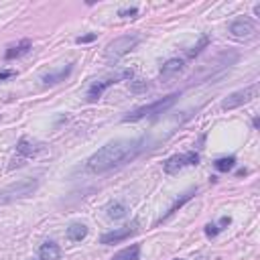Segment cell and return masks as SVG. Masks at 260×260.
Masks as SVG:
<instances>
[{
  "label": "cell",
  "instance_id": "obj_14",
  "mask_svg": "<svg viewBox=\"0 0 260 260\" xmlns=\"http://www.w3.org/2000/svg\"><path fill=\"white\" fill-rule=\"evenodd\" d=\"M71 69H73V63H69L67 67H61L59 71L47 73V75H43V83H45V85H55V83H59V81H65V77L71 73Z\"/></svg>",
  "mask_w": 260,
  "mask_h": 260
},
{
  "label": "cell",
  "instance_id": "obj_8",
  "mask_svg": "<svg viewBox=\"0 0 260 260\" xmlns=\"http://www.w3.org/2000/svg\"><path fill=\"white\" fill-rule=\"evenodd\" d=\"M228 30H230V35H232L234 39H238V41H246V39H252V37H254L256 26H254L252 18H248V16H240V18H236V20L230 22Z\"/></svg>",
  "mask_w": 260,
  "mask_h": 260
},
{
  "label": "cell",
  "instance_id": "obj_10",
  "mask_svg": "<svg viewBox=\"0 0 260 260\" xmlns=\"http://www.w3.org/2000/svg\"><path fill=\"white\" fill-rule=\"evenodd\" d=\"M16 150H18V154H20V158H14L12 162V167H16V165H22V158H28V156H35L39 150H41V144H37V142H30L28 138H20L18 140V144H16Z\"/></svg>",
  "mask_w": 260,
  "mask_h": 260
},
{
  "label": "cell",
  "instance_id": "obj_26",
  "mask_svg": "<svg viewBox=\"0 0 260 260\" xmlns=\"http://www.w3.org/2000/svg\"><path fill=\"white\" fill-rule=\"evenodd\" d=\"M254 14H256V16L260 14V4H256V6H254Z\"/></svg>",
  "mask_w": 260,
  "mask_h": 260
},
{
  "label": "cell",
  "instance_id": "obj_22",
  "mask_svg": "<svg viewBox=\"0 0 260 260\" xmlns=\"http://www.w3.org/2000/svg\"><path fill=\"white\" fill-rule=\"evenodd\" d=\"M138 14V8L136 6H130V8H122L120 12H118V16H122V18H134Z\"/></svg>",
  "mask_w": 260,
  "mask_h": 260
},
{
  "label": "cell",
  "instance_id": "obj_19",
  "mask_svg": "<svg viewBox=\"0 0 260 260\" xmlns=\"http://www.w3.org/2000/svg\"><path fill=\"white\" fill-rule=\"evenodd\" d=\"M195 193H197L195 189H191V191H187V193H183V195H181V197H179V199H177V201H175V203H173V205L169 207V211H167V215H165V217H169L171 213H175V211H177V209H179V207H181V205H183L185 201H189V199H191V197H193ZM165 217H162V219H165Z\"/></svg>",
  "mask_w": 260,
  "mask_h": 260
},
{
  "label": "cell",
  "instance_id": "obj_23",
  "mask_svg": "<svg viewBox=\"0 0 260 260\" xmlns=\"http://www.w3.org/2000/svg\"><path fill=\"white\" fill-rule=\"evenodd\" d=\"M219 232H221V230H219L215 223H207V225H205V234H207L209 238H215Z\"/></svg>",
  "mask_w": 260,
  "mask_h": 260
},
{
  "label": "cell",
  "instance_id": "obj_27",
  "mask_svg": "<svg viewBox=\"0 0 260 260\" xmlns=\"http://www.w3.org/2000/svg\"><path fill=\"white\" fill-rule=\"evenodd\" d=\"M175 260H181V258H175Z\"/></svg>",
  "mask_w": 260,
  "mask_h": 260
},
{
  "label": "cell",
  "instance_id": "obj_1",
  "mask_svg": "<svg viewBox=\"0 0 260 260\" xmlns=\"http://www.w3.org/2000/svg\"><path fill=\"white\" fill-rule=\"evenodd\" d=\"M144 140H112L108 144H104L102 148H98L89 158H87V169L91 173H106L118 165H124L128 160H132L140 150H142Z\"/></svg>",
  "mask_w": 260,
  "mask_h": 260
},
{
  "label": "cell",
  "instance_id": "obj_18",
  "mask_svg": "<svg viewBox=\"0 0 260 260\" xmlns=\"http://www.w3.org/2000/svg\"><path fill=\"white\" fill-rule=\"evenodd\" d=\"M234 165H236V156H221V158H217V160L213 162V167H215L217 171H221V173H228Z\"/></svg>",
  "mask_w": 260,
  "mask_h": 260
},
{
  "label": "cell",
  "instance_id": "obj_20",
  "mask_svg": "<svg viewBox=\"0 0 260 260\" xmlns=\"http://www.w3.org/2000/svg\"><path fill=\"white\" fill-rule=\"evenodd\" d=\"M148 89V81H144V79H134V81H130V91L132 93H142V91H146Z\"/></svg>",
  "mask_w": 260,
  "mask_h": 260
},
{
  "label": "cell",
  "instance_id": "obj_15",
  "mask_svg": "<svg viewBox=\"0 0 260 260\" xmlns=\"http://www.w3.org/2000/svg\"><path fill=\"white\" fill-rule=\"evenodd\" d=\"M112 260H140V246L138 244H130V246L122 248L120 252H116L112 256Z\"/></svg>",
  "mask_w": 260,
  "mask_h": 260
},
{
  "label": "cell",
  "instance_id": "obj_7",
  "mask_svg": "<svg viewBox=\"0 0 260 260\" xmlns=\"http://www.w3.org/2000/svg\"><path fill=\"white\" fill-rule=\"evenodd\" d=\"M256 93H258V85H248V87H244V89H238V91L230 93V95L221 102V108H223V110H236V108H240V106L252 102V100L256 98Z\"/></svg>",
  "mask_w": 260,
  "mask_h": 260
},
{
  "label": "cell",
  "instance_id": "obj_16",
  "mask_svg": "<svg viewBox=\"0 0 260 260\" xmlns=\"http://www.w3.org/2000/svg\"><path fill=\"white\" fill-rule=\"evenodd\" d=\"M65 236H67L69 242H81V240L87 236V228H85L83 223H71V225L67 228Z\"/></svg>",
  "mask_w": 260,
  "mask_h": 260
},
{
  "label": "cell",
  "instance_id": "obj_24",
  "mask_svg": "<svg viewBox=\"0 0 260 260\" xmlns=\"http://www.w3.org/2000/svg\"><path fill=\"white\" fill-rule=\"evenodd\" d=\"M95 37H98L95 32H91V35H83V37H77V39H75V43H77V45H83V43H91V41H95Z\"/></svg>",
  "mask_w": 260,
  "mask_h": 260
},
{
  "label": "cell",
  "instance_id": "obj_12",
  "mask_svg": "<svg viewBox=\"0 0 260 260\" xmlns=\"http://www.w3.org/2000/svg\"><path fill=\"white\" fill-rule=\"evenodd\" d=\"M39 258H41V260H59V258H61V248H59L55 242L47 240V242L41 244V248H39Z\"/></svg>",
  "mask_w": 260,
  "mask_h": 260
},
{
  "label": "cell",
  "instance_id": "obj_25",
  "mask_svg": "<svg viewBox=\"0 0 260 260\" xmlns=\"http://www.w3.org/2000/svg\"><path fill=\"white\" fill-rule=\"evenodd\" d=\"M14 75H16V71H12V69L0 71V81H4V79H10V77H14Z\"/></svg>",
  "mask_w": 260,
  "mask_h": 260
},
{
  "label": "cell",
  "instance_id": "obj_3",
  "mask_svg": "<svg viewBox=\"0 0 260 260\" xmlns=\"http://www.w3.org/2000/svg\"><path fill=\"white\" fill-rule=\"evenodd\" d=\"M37 187H39V181L37 179H30V177L18 179V181H14V183H10V185H6V187L0 189V203H10L14 199L28 197Z\"/></svg>",
  "mask_w": 260,
  "mask_h": 260
},
{
  "label": "cell",
  "instance_id": "obj_5",
  "mask_svg": "<svg viewBox=\"0 0 260 260\" xmlns=\"http://www.w3.org/2000/svg\"><path fill=\"white\" fill-rule=\"evenodd\" d=\"M132 75H134L132 69H122V71H118L116 75H110V77L100 79V81H93V83L89 85V89H87V100H89V102H95L110 85H116V83L126 81V79H132Z\"/></svg>",
  "mask_w": 260,
  "mask_h": 260
},
{
  "label": "cell",
  "instance_id": "obj_9",
  "mask_svg": "<svg viewBox=\"0 0 260 260\" xmlns=\"http://www.w3.org/2000/svg\"><path fill=\"white\" fill-rule=\"evenodd\" d=\"M134 232H136V221H134L132 225H122V228H116V230H112V232L102 234L100 242L106 244V246H108V244H118V242H124L126 238H130Z\"/></svg>",
  "mask_w": 260,
  "mask_h": 260
},
{
  "label": "cell",
  "instance_id": "obj_11",
  "mask_svg": "<svg viewBox=\"0 0 260 260\" xmlns=\"http://www.w3.org/2000/svg\"><path fill=\"white\" fill-rule=\"evenodd\" d=\"M183 65H185V61H183V59H179V57L169 59V61L162 65V69H160V79H162V81L173 79L175 75H179V73L183 71Z\"/></svg>",
  "mask_w": 260,
  "mask_h": 260
},
{
  "label": "cell",
  "instance_id": "obj_4",
  "mask_svg": "<svg viewBox=\"0 0 260 260\" xmlns=\"http://www.w3.org/2000/svg\"><path fill=\"white\" fill-rule=\"evenodd\" d=\"M138 41H140V39H138L136 35H124V37L114 39L112 43H108V47H106V51H104L106 61H108V63L120 61L124 55H128V53L138 45Z\"/></svg>",
  "mask_w": 260,
  "mask_h": 260
},
{
  "label": "cell",
  "instance_id": "obj_17",
  "mask_svg": "<svg viewBox=\"0 0 260 260\" xmlns=\"http://www.w3.org/2000/svg\"><path fill=\"white\" fill-rule=\"evenodd\" d=\"M106 213H108V217H110V219H122V217H126L128 209H126V205H124V203L114 201V203H110V205L106 207Z\"/></svg>",
  "mask_w": 260,
  "mask_h": 260
},
{
  "label": "cell",
  "instance_id": "obj_13",
  "mask_svg": "<svg viewBox=\"0 0 260 260\" xmlns=\"http://www.w3.org/2000/svg\"><path fill=\"white\" fill-rule=\"evenodd\" d=\"M30 41L28 39H22L20 43H16V45H12V47H8V51L4 53V57L10 61V59H16V57H22V55H26L28 51H30Z\"/></svg>",
  "mask_w": 260,
  "mask_h": 260
},
{
  "label": "cell",
  "instance_id": "obj_2",
  "mask_svg": "<svg viewBox=\"0 0 260 260\" xmlns=\"http://www.w3.org/2000/svg\"><path fill=\"white\" fill-rule=\"evenodd\" d=\"M177 98H179V93H171V95H165V98H160V100H156V102H150V104H146V106H140V108L132 110L130 114H126V116L122 118V122H138V120H142V118H150V116L162 114V112H167V110L177 102Z\"/></svg>",
  "mask_w": 260,
  "mask_h": 260
},
{
  "label": "cell",
  "instance_id": "obj_6",
  "mask_svg": "<svg viewBox=\"0 0 260 260\" xmlns=\"http://www.w3.org/2000/svg\"><path fill=\"white\" fill-rule=\"evenodd\" d=\"M197 162H199V154H197L195 150H189V152H183V154H173V156H169V158L165 160L162 169H165V173L175 175V173L183 171L185 167H191V165H197Z\"/></svg>",
  "mask_w": 260,
  "mask_h": 260
},
{
  "label": "cell",
  "instance_id": "obj_21",
  "mask_svg": "<svg viewBox=\"0 0 260 260\" xmlns=\"http://www.w3.org/2000/svg\"><path fill=\"white\" fill-rule=\"evenodd\" d=\"M207 45H209V37H201V41H199V43H197V45H195V47L189 51V57L199 55V53H201V49H203V47H207Z\"/></svg>",
  "mask_w": 260,
  "mask_h": 260
}]
</instances>
